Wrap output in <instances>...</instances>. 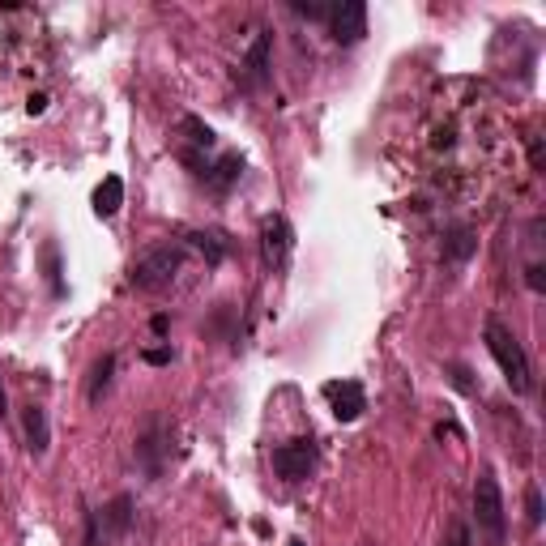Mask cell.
I'll return each instance as SVG.
<instances>
[{
    "label": "cell",
    "instance_id": "1",
    "mask_svg": "<svg viewBox=\"0 0 546 546\" xmlns=\"http://www.w3.org/2000/svg\"><path fill=\"white\" fill-rule=\"evenodd\" d=\"M487 350H491V359L500 363V372H504L512 393H529V389H534V380H529L525 346L517 342V333L500 325V320H487Z\"/></svg>",
    "mask_w": 546,
    "mask_h": 546
},
{
    "label": "cell",
    "instance_id": "2",
    "mask_svg": "<svg viewBox=\"0 0 546 546\" xmlns=\"http://www.w3.org/2000/svg\"><path fill=\"white\" fill-rule=\"evenodd\" d=\"M474 521L483 529L487 546H504V529H508V517H504V491L495 483V474L483 470L474 483Z\"/></svg>",
    "mask_w": 546,
    "mask_h": 546
},
{
    "label": "cell",
    "instance_id": "3",
    "mask_svg": "<svg viewBox=\"0 0 546 546\" xmlns=\"http://www.w3.org/2000/svg\"><path fill=\"white\" fill-rule=\"evenodd\" d=\"M180 269H184V252L167 244V248H154V252L141 256L133 265V273H128V282H133L137 291H163V286L175 282Z\"/></svg>",
    "mask_w": 546,
    "mask_h": 546
},
{
    "label": "cell",
    "instance_id": "4",
    "mask_svg": "<svg viewBox=\"0 0 546 546\" xmlns=\"http://www.w3.org/2000/svg\"><path fill=\"white\" fill-rule=\"evenodd\" d=\"M316 440H291V444H278L273 448V470H278L286 483H299V478H308L316 470Z\"/></svg>",
    "mask_w": 546,
    "mask_h": 546
},
{
    "label": "cell",
    "instance_id": "5",
    "mask_svg": "<svg viewBox=\"0 0 546 546\" xmlns=\"http://www.w3.org/2000/svg\"><path fill=\"white\" fill-rule=\"evenodd\" d=\"M261 248H265V261L273 269H286V261H291V248H295V231H291V222H286L282 214H269L261 222Z\"/></svg>",
    "mask_w": 546,
    "mask_h": 546
},
{
    "label": "cell",
    "instance_id": "6",
    "mask_svg": "<svg viewBox=\"0 0 546 546\" xmlns=\"http://www.w3.org/2000/svg\"><path fill=\"white\" fill-rule=\"evenodd\" d=\"M329 30L342 47H355L367 35V5L363 0H346V5H333L329 13Z\"/></svg>",
    "mask_w": 546,
    "mask_h": 546
},
{
    "label": "cell",
    "instance_id": "7",
    "mask_svg": "<svg viewBox=\"0 0 546 546\" xmlns=\"http://www.w3.org/2000/svg\"><path fill=\"white\" fill-rule=\"evenodd\" d=\"M325 397H329L337 423H355L359 414L367 410V393H363L359 380H329L325 384Z\"/></svg>",
    "mask_w": 546,
    "mask_h": 546
},
{
    "label": "cell",
    "instance_id": "8",
    "mask_svg": "<svg viewBox=\"0 0 546 546\" xmlns=\"http://www.w3.org/2000/svg\"><path fill=\"white\" fill-rule=\"evenodd\" d=\"M239 86L244 90H265L269 86V30L252 39L244 64H239Z\"/></svg>",
    "mask_w": 546,
    "mask_h": 546
},
{
    "label": "cell",
    "instance_id": "9",
    "mask_svg": "<svg viewBox=\"0 0 546 546\" xmlns=\"http://www.w3.org/2000/svg\"><path fill=\"white\" fill-rule=\"evenodd\" d=\"M192 175H197V180H205L214 192H227V188L239 180V175H244V158H239V154H222L214 167H210V163H192Z\"/></svg>",
    "mask_w": 546,
    "mask_h": 546
},
{
    "label": "cell",
    "instance_id": "10",
    "mask_svg": "<svg viewBox=\"0 0 546 546\" xmlns=\"http://www.w3.org/2000/svg\"><path fill=\"white\" fill-rule=\"evenodd\" d=\"M128 525H133V495H116L107 508H103V542H116L128 534Z\"/></svg>",
    "mask_w": 546,
    "mask_h": 546
},
{
    "label": "cell",
    "instance_id": "11",
    "mask_svg": "<svg viewBox=\"0 0 546 546\" xmlns=\"http://www.w3.org/2000/svg\"><path fill=\"white\" fill-rule=\"evenodd\" d=\"M124 205V180L120 175H107V180L94 188V214L99 218H111Z\"/></svg>",
    "mask_w": 546,
    "mask_h": 546
},
{
    "label": "cell",
    "instance_id": "12",
    "mask_svg": "<svg viewBox=\"0 0 546 546\" xmlns=\"http://www.w3.org/2000/svg\"><path fill=\"white\" fill-rule=\"evenodd\" d=\"M26 444L30 453H47V444H52V431H47V410L43 406H30L26 410Z\"/></svg>",
    "mask_w": 546,
    "mask_h": 546
},
{
    "label": "cell",
    "instance_id": "13",
    "mask_svg": "<svg viewBox=\"0 0 546 546\" xmlns=\"http://www.w3.org/2000/svg\"><path fill=\"white\" fill-rule=\"evenodd\" d=\"M474 248H478V239H474V231H465V227H457L453 235L444 239V261H453V265H461V261H470L474 256Z\"/></svg>",
    "mask_w": 546,
    "mask_h": 546
},
{
    "label": "cell",
    "instance_id": "14",
    "mask_svg": "<svg viewBox=\"0 0 546 546\" xmlns=\"http://www.w3.org/2000/svg\"><path fill=\"white\" fill-rule=\"evenodd\" d=\"M111 372H116V355H103L99 363H94V372H90V389H86V397L94 401V406L103 401L107 384H111Z\"/></svg>",
    "mask_w": 546,
    "mask_h": 546
},
{
    "label": "cell",
    "instance_id": "15",
    "mask_svg": "<svg viewBox=\"0 0 546 546\" xmlns=\"http://www.w3.org/2000/svg\"><path fill=\"white\" fill-rule=\"evenodd\" d=\"M180 128H184V133H188V141H192V146H201V150H214V128L210 124H205V120H197V116H184L180 120Z\"/></svg>",
    "mask_w": 546,
    "mask_h": 546
},
{
    "label": "cell",
    "instance_id": "16",
    "mask_svg": "<svg viewBox=\"0 0 546 546\" xmlns=\"http://www.w3.org/2000/svg\"><path fill=\"white\" fill-rule=\"evenodd\" d=\"M192 248L205 252V261L210 265H222V256H227V244H222L218 235H192Z\"/></svg>",
    "mask_w": 546,
    "mask_h": 546
},
{
    "label": "cell",
    "instance_id": "17",
    "mask_svg": "<svg viewBox=\"0 0 546 546\" xmlns=\"http://www.w3.org/2000/svg\"><path fill=\"white\" fill-rule=\"evenodd\" d=\"M525 517H529V525H542V491H538V483H529L525 487Z\"/></svg>",
    "mask_w": 546,
    "mask_h": 546
},
{
    "label": "cell",
    "instance_id": "18",
    "mask_svg": "<svg viewBox=\"0 0 546 546\" xmlns=\"http://www.w3.org/2000/svg\"><path fill=\"white\" fill-rule=\"evenodd\" d=\"M440 546H474V538H470V525L465 521H448V534H444V542Z\"/></svg>",
    "mask_w": 546,
    "mask_h": 546
},
{
    "label": "cell",
    "instance_id": "19",
    "mask_svg": "<svg viewBox=\"0 0 546 546\" xmlns=\"http://www.w3.org/2000/svg\"><path fill=\"white\" fill-rule=\"evenodd\" d=\"M295 13H303V18H312V22H329L333 5H316V0H295Z\"/></svg>",
    "mask_w": 546,
    "mask_h": 546
},
{
    "label": "cell",
    "instance_id": "20",
    "mask_svg": "<svg viewBox=\"0 0 546 546\" xmlns=\"http://www.w3.org/2000/svg\"><path fill=\"white\" fill-rule=\"evenodd\" d=\"M47 273H52V291L60 295V269H56V248H47Z\"/></svg>",
    "mask_w": 546,
    "mask_h": 546
},
{
    "label": "cell",
    "instance_id": "21",
    "mask_svg": "<svg viewBox=\"0 0 546 546\" xmlns=\"http://www.w3.org/2000/svg\"><path fill=\"white\" fill-rule=\"evenodd\" d=\"M43 107H47V94H30V99H26V111H30V116H43Z\"/></svg>",
    "mask_w": 546,
    "mask_h": 546
},
{
    "label": "cell",
    "instance_id": "22",
    "mask_svg": "<svg viewBox=\"0 0 546 546\" xmlns=\"http://www.w3.org/2000/svg\"><path fill=\"white\" fill-rule=\"evenodd\" d=\"M146 363H154V367L171 363V350H146Z\"/></svg>",
    "mask_w": 546,
    "mask_h": 546
},
{
    "label": "cell",
    "instance_id": "23",
    "mask_svg": "<svg viewBox=\"0 0 546 546\" xmlns=\"http://www.w3.org/2000/svg\"><path fill=\"white\" fill-rule=\"evenodd\" d=\"M525 273H529V286H534V291H542V286H546V282H542V265H529Z\"/></svg>",
    "mask_w": 546,
    "mask_h": 546
},
{
    "label": "cell",
    "instance_id": "24",
    "mask_svg": "<svg viewBox=\"0 0 546 546\" xmlns=\"http://www.w3.org/2000/svg\"><path fill=\"white\" fill-rule=\"evenodd\" d=\"M9 414V397H5V384H0V419Z\"/></svg>",
    "mask_w": 546,
    "mask_h": 546
},
{
    "label": "cell",
    "instance_id": "25",
    "mask_svg": "<svg viewBox=\"0 0 546 546\" xmlns=\"http://www.w3.org/2000/svg\"><path fill=\"white\" fill-rule=\"evenodd\" d=\"M291 546H303V542H291Z\"/></svg>",
    "mask_w": 546,
    "mask_h": 546
}]
</instances>
